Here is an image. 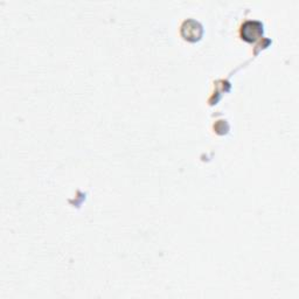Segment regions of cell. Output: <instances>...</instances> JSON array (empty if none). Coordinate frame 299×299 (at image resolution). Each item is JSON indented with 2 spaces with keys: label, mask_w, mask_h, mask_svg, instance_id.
<instances>
[{
  "label": "cell",
  "mask_w": 299,
  "mask_h": 299,
  "mask_svg": "<svg viewBox=\"0 0 299 299\" xmlns=\"http://www.w3.org/2000/svg\"><path fill=\"white\" fill-rule=\"evenodd\" d=\"M242 36L248 41H253L262 33V25L256 21H248L242 26Z\"/></svg>",
  "instance_id": "6da1fadb"
}]
</instances>
